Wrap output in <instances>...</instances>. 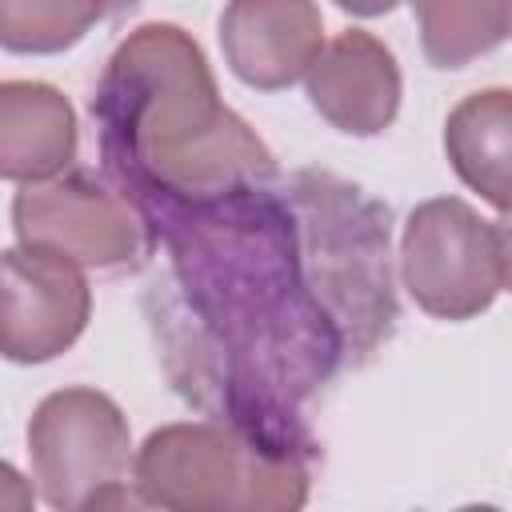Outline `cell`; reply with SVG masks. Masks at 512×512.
I'll list each match as a JSON object with an SVG mask.
<instances>
[{"instance_id":"cell-7","label":"cell","mask_w":512,"mask_h":512,"mask_svg":"<svg viewBox=\"0 0 512 512\" xmlns=\"http://www.w3.org/2000/svg\"><path fill=\"white\" fill-rule=\"evenodd\" d=\"M12 232L28 248L56 252L96 272L132 268L152 248L148 220L116 184L68 168L16 192Z\"/></svg>"},{"instance_id":"cell-3","label":"cell","mask_w":512,"mask_h":512,"mask_svg":"<svg viewBox=\"0 0 512 512\" xmlns=\"http://www.w3.org/2000/svg\"><path fill=\"white\" fill-rule=\"evenodd\" d=\"M140 504L172 512H292L308 500V452L228 420H176L132 456Z\"/></svg>"},{"instance_id":"cell-8","label":"cell","mask_w":512,"mask_h":512,"mask_svg":"<svg viewBox=\"0 0 512 512\" xmlns=\"http://www.w3.org/2000/svg\"><path fill=\"white\" fill-rule=\"evenodd\" d=\"M92 316L84 268L44 248L0 252V356L12 364H48L68 352Z\"/></svg>"},{"instance_id":"cell-11","label":"cell","mask_w":512,"mask_h":512,"mask_svg":"<svg viewBox=\"0 0 512 512\" xmlns=\"http://www.w3.org/2000/svg\"><path fill=\"white\" fill-rule=\"evenodd\" d=\"M76 108L44 80H0V180L36 184L76 160Z\"/></svg>"},{"instance_id":"cell-5","label":"cell","mask_w":512,"mask_h":512,"mask_svg":"<svg viewBox=\"0 0 512 512\" xmlns=\"http://www.w3.org/2000/svg\"><path fill=\"white\" fill-rule=\"evenodd\" d=\"M132 428L120 404L100 388L48 392L28 420L32 484L60 512L140 504L124 488L132 468Z\"/></svg>"},{"instance_id":"cell-12","label":"cell","mask_w":512,"mask_h":512,"mask_svg":"<svg viewBox=\"0 0 512 512\" xmlns=\"http://www.w3.org/2000/svg\"><path fill=\"white\" fill-rule=\"evenodd\" d=\"M444 152H448L452 172L504 216L508 212V160H512L508 88H484V92L464 96L444 120Z\"/></svg>"},{"instance_id":"cell-6","label":"cell","mask_w":512,"mask_h":512,"mask_svg":"<svg viewBox=\"0 0 512 512\" xmlns=\"http://www.w3.org/2000/svg\"><path fill=\"white\" fill-rule=\"evenodd\" d=\"M400 276L420 312L452 324L472 320L508 288V228L460 196L424 200L400 232Z\"/></svg>"},{"instance_id":"cell-13","label":"cell","mask_w":512,"mask_h":512,"mask_svg":"<svg viewBox=\"0 0 512 512\" xmlns=\"http://www.w3.org/2000/svg\"><path fill=\"white\" fill-rule=\"evenodd\" d=\"M432 68H468L508 40V0H408Z\"/></svg>"},{"instance_id":"cell-14","label":"cell","mask_w":512,"mask_h":512,"mask_svg":"<svg viewBox=\"0 0 512 512\" xmlns=\"http://www.w3.org/2000/svg\"><path fill=\"white\" fill-rule=\"evenodd\" d=\"M104 16V0H0V48L12 56H56L76 48Z\"/></svg>"},{"instance_id":"cell-10","label":"cell","mask_w":512,"mask_h":512,"mask_svg":"<svg viewBox=\"0 0 512 512\" xmlns=\"http://www.w3.org/2000/svg\"><path fill=\"white\" fill-rule=\"evenodd\" d=\"M304 84L320 120L344 136H380L392 128L404 96L392 48L364 28H348L324 44L304 72Z\"/></svg>"},{"instance_id":"cell-16","label":"cell","mask_w":512,"mask_h":512,"mask_svg":"<svg viewBox=\"0 0 512 512\" xmlns=\"http://www.w3.org/2000/svg\"><path fill=\"white\" fill-rule=\"evenodd\" d=\"M404 0H336V8L340 12H348V16H364V20H372V16H388L392 8H400Z\"/></svg>"},{"instance_id":"cell-4","label":"cell","mask_w":512,"mask_h":512,"mask_svg":"<svg viewBox=\"0 0 512 512\" xmlns=\"http://www.w3.org/2000/svg\"><path fill=\"white\" fill-rule=\"evenodd\" d=\"M296 232L308 288L340 324L344 348L372 352L392 320V272H388V212L360 196V188L304 172L296 184Z\"/></svg>"},{"instance_id":"cell-17","label":"cell","mask_w":512,"mask_h":512,"mask_svg":"<svg viewBox=\"0 0 512 512\" xmlns=\"http://www.w3.org/2000/svg\"><path fill=\"white\" fill-rule=\"evenodd\" d=\"M140 0H104V16H120V12H128V8H136Z\"/></svg>"},{"instance_id":"cell-15","label":"cell","mask_w":512,"mask_h":512,"mask_svg":"<svg viewBox=\"0 0 512 512\" xmlns=\"http://www.w3.org/2000/svg\"><path fill=\"white\" fill-rule=\"evenodd\" d=\"M36 504V484L0 460V512H28Z\"/></svg>"},{"instance_id":"cell-1","label":"cell","mask_w":512,"mask_h":512,"mask_svg":"<svg viewBox=\"0 0 512 512\" xmlns=\"http://www.w3.org/2000/svg\"><path fill=\"white\" fill-rule=\"evenodd\" d=\"M172 260V376L252 436L304 448L300 404L340 368L344 336L300 260L296 212L268 184L148 216Z\"/></svg>"},{"instance_id":"cell-9","label":"cell","mask_w":512,"mask_h":512,"mask_svg":"<svg viewBox=\"0 0 512 512\" xmlns=\"http://www.w3.org/2000/svg\"><path fill=\"white\" fill-rule=\"evenodd\" d=\"M220 48L232 76L256 92H284L324 48L316 0H228L220 12Z\"/></svg>"},{"instance_id":"cell-2","label":"cell","mask_w":512,"mask_h":512,"mask_svg":"<svg viewBox=\"0 0 512 512\" xmlns=\"http://www.w3.org/2000/svg\"><path fill=\"white\" fill-rule=\"evenodd\" d=\"M92 120L104 172L144 220L276 180L268 144L220 100L204 48L180 24H140L120 40Z\"/></svg>"}]
</instances>
